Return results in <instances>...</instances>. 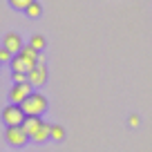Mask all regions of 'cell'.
Wrapping results in <instances>:
<instances>
[{
    "mask_svg": "<svg viewBox=\"0 0 152 152\" xmlns=\"http://www.w3.org/2000/svg\"><path fill=\"white\" fill-rule=\"evenodd\" d=\"M49 139H52V125L43 121V125L31 134V141L34 143H43V141H49Z\"/></svg>",
    "mask_w": 152,
    "mask_h": 152,
    "instance_id": "obj_8",
    "label": "cell"
},
{
    "mask_svg": "<svg viewBox=\"0 0 152 152\" xmlns=\"http://www.w3.org/2000/svg\"><path fill=\"white\" fill-rule=\"evenodd\" d=\"M20 107L25 110L27 116H43L47 112V99L43 94H38V92H31L27 99L20 103Z\"/></svg>",
    "mask_w": 152,
    "mask_h": 152,
    "instance_id": "obj_1",
    "label": "cell"
},
{
    "mask_svg": "<svg viewBox=\"0 0 152 152\" xmlns=\"http://www.w3.org/2000/svg\"><path fill=\"white\" fill-rule=\"evenodd\" d=\"M25 110L20 107L18 103H11L7 105L5 110H2V114H0V119H2V123H5V128H11V125H23L25 121Z\"/></svg>",
    "mask_w": 152,
    "mask_h": 152,
    "instance_id": "obj_2",
    "label": "cell"
},
{
    "mask_svg": "<svg viewBox=\"0 0 152 152\" xmlns=\"http://www.w3.org/2000/svg\"><path fill=\"white\" fill-rule=\"evenodd\" d=\"M2 47H7L11 54H18L23 49V38H20L18 31H7L2 36Z\"/></svg>",
    "mask_w": 152,
    "mask_h": 152,
    "instance_id": "obj_6",
    "label": "cell"
},
{
    "mask_svg": "<svg viewBox=\"0 0 152 152\" xmlns=\"http://www.w3.org/2000/svg\"><path fill=\"white\" fill-rule=\"evenodd\" d=\"M7 2H9V5L14 7V9H18V11H25V9H27V7L34 2V0H7Z\"/></svg>",
    "mask_w": 152,
    "mask_h": 152,
    "instance_id": "obj_13",
    "label": "cell"
},
{
    "mask_svg": "<svg viewBox=\"0 0 152 152\" xmlns=\"http://www.w3.org/2000/svg\"><path fill=\"white\" fill-rule=\"evenodd\" d=\"M0 65H2V63H0Z\"/></svg>",
    "mask_w": 152,
    "mask_h": 152,
    "instance_id": "obj_19",
    "label": "cell"
},
{
    "mask_svg": "<svg viewBox=\"0 0 152 152\" xmlns=\"http://www.w3.org/2000/svg\"><path fill=\"white\" fill-rule=\"evenodd\" d=\"M27 81L31 83L34 87L45 85V83H47V67L45 65H36L34 69H29L27 72Z\"/></svg>",
    "mask_w": 152,
    "mask_h": 152,
    "instance_id": "obj_5",
    "label": "cell"
},
{
    "mask_svg": "<svg viewBox=\"0 0 152 152\" xmlns=\"http://www.w3.org/2000/svg\"><path fill=\"white\" fill-rule=\"evenodd\" d=\"M45 63H47V58H45V54L40 52V54H38V61H36V65H45Z\"/></svg>",
    "mask_w": 152,
    "mask_h": 152,
    "instance_id": "obj_18",
    "label": "cell"
},
{
    "mask_svg": "<svg viewBox=\"0 0 152 152\" xmlns=\"http://www.w3.org/2000/svg\"><path fill=\"white\" fill-rule=\"evenodd\" d=\"M52 139L54 141H63L65 139V128L63 125H52Z\"/></svg>",
    "mask_w": 152,
    "mask_h": 152,
    "instance_id": "obj_14",
    "label": "cell"
},
{
    "mask_svg": "<svg viewBox=\"0 0 152 152\" xmlns=\"http://www.w3.org/2000/svg\"><path fill=\"white\" fill-rule=\"evenodd\" d=\"M128 125H130V128H139V125H141L139 114H130V116H128Z\"/></svg>",
    "mask_w": 152,
    "mask_h": 152,
    "instance_id": "obj_16",
    "label": "cell"
},
{
    "mask_svg": "<svg viewBox=\"0 0 152 152\" xmlns=\"http://www.w3.org/2000/svg\"><path fill=\"white\" fill-rule=\"evenodd\" d=\"M11 58H14V54H11L7 47L0 49V63H11Z\"/></svg>",
    "mask_w": 152,
    "mask_h": 152,
    "instance_id": "obj_15",
    "label": "cell"
},
{
    "mask_svg": "<svg viewBox=\"0 0 152 152\" xmlns=\"http://www.w3.org/2000/svg\"><path fill=\"white\" fill-rule=\"evenodd\" d=\"M25 14H27L29 18H38V16L43 14V5H40V2H36V0H34L31 5H29L27 9H25Z\"/></svg>",
    "mask_w": 152,
    "mask_h": 152,
    "instance_id": "obj_11",
    "label": "cell"
},
{
    "mask_svg": "<svg viewBox=\"0 0 152 152\" xmlns=\"http://www.w3.org/2000/svg\"><path fill=\"white\" fill-rule=\"evenodd\" d=\"M14 83H27V74L25 72H14Z\"/></svg>",
    "mask_w": 152,
    "mask_h": 152,
    "instance_id": "obj_17",
    "label": "cell"
},
{
    "mask_svg": "<svg viewBox=\"0 0 152 152\" xmlns=\"http://www.w3.org/2000/svg\"><path fill=\"white\" fill-rule=\"evenodd\" d=\"M5 139H7V143L14 145V148H20V145H25L27 141H31L29 134L23 130V125H11V128H5Z\"/></svg>",
    "mask_w": 152,
    "mask_h": 152,
    "instance_id": "obj_3",
    "label": "cell"
},
{
    "mask_svg": "<svg viewBox=\"0 0 152 152\" xmlns=\"http://www.w3.org/2000/svg\"><path fill=\"white\" fill-rule=\"evenodd\" d=\"M29 45H31L34 49H38V52H43L45 45H47V40H45L40 34H36V36H31V40H29Z\"/></svg>",
    "mask_w": 152,
    "mask_h": 152,
    "instance_id": "obj_12",
    "label": "cell"
},
{
    "mask_svg": "<svg viewBox=\"0 0 152 152\" xmlns=\"http://www.w3.org/2000/svg\"><path fill=\"white\" fill-rule=\"evenodd\" d=\"M40 125H43V119H40V116H25V121H23V130L29 134V139H31V134L36 132Z\"/></svg>",
    "mask_w": 152,
    "mask_h": 152,
    "instance_id": "obj_9",
    "label": "cell"
},
{
    "mask_svg": "<svg viewBox=\"0 0 152 152\" xmlns=\"http://www.w3.org/2000/svg\"><path fill=\"white\" fill-rule=\"evenodd\" d=\"M18 54H20L23 58H27L29 63H34V65H36V61H38V54H40V52H38V49H34L31 45H27V47H23Z\"/></svg>",
    "mask_w": 152,
    "mask_h": 152,
    "instance_id": "obj_10",
    "label": "cell"
},
{
    "mask_svg": "<svg viewBox=\"0 0 152 152\" xmlns=\"http://www.w3.org/2000/svg\"><path fill=\"white\" fill-rule=\"evenodd\" d=\"M9 65H11V72H25V74H27L29 69H34V67H36L34 63H29L27 58H23L20 54H14V58H11Z\"/></svg>",
    "mask_w": 152,
    "mask_h": 152,
    "instance_id": "obj_7",
    "label": "cell"
},
{
    "mask_svg": "<svg viewBox=\"0 0 152 152\" xmlns=\"http://www.w3.org/2000/svg\"><path fill=\"white\" fill-rule=\"evenodd\" d=\"M31 92H34V85L29 81L27 83H14V87L9 90V99H11V103H18L20 105L29 94H31Z\"/></svg>",
    "mask_w": 152,
    "mask_h": 152,
    "instance_id": "obj_4",
    "label": "cell"
}]
</instances>
